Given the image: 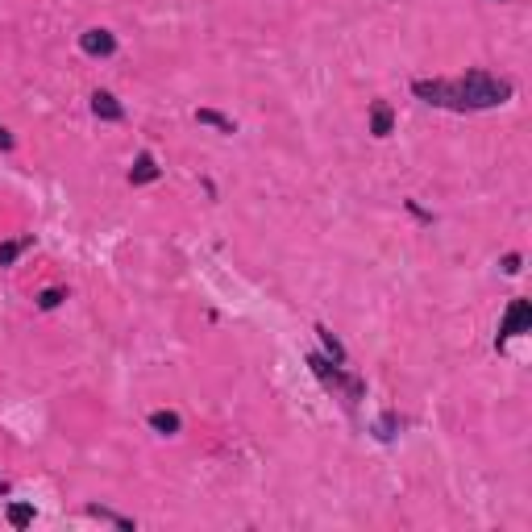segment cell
Instances as JSON below:
<instances>
[{
    "mask_svg": "<svg viewBox=\"0 0 532 532\" xmlns=\"http://www.w3.org/2000/svg\"><path fill=\"white\" fill-rule=\"evenodd\" d=\"M411 92L424 100V104H433V108H454V113H466L458 83H445V79H416V83H411Z\"/></svg>",
    "mask_w": 532,
    "mask_h": 532,
    "instance_id": "obj_3",
    "label": "cell"
},
{
    "mask_svg": "<svg viewBox=\"0 0 532 532\" xmlns=\"http://www.w3.org/2000/svg\"><path fill=\"white\" fill-rule=\"evenodd\" d=\"M391 129H395L391 104L387 100H374V104H370V133H374V138H391Z\"/></svg>",
    "mask_w": 532,
    "mask_h": 532,
    "instance_id": "obj_6",
    "label": "cell"
},
{
    "mask_svg": "<svg viewBox=\"0 0 532 532\" xmlns=\"http://www.w3.org/2000/svg\"><path fill=\"white\" fill-rule=\"evenodd\" d=\"M316 337H320V345H324V354L333 358L337 366H345V349H341V341L333 337V329H324V324H316Z\"/></svg>",
    "mask_w": 532,
    "mask_h": 532,
    "instance_id": "obj_11",
    "label": "cell"
},
{
    "mask_svg": "<svg viewBox=\"0 0 532 532\" xmlns=\"http://www.w3.org/2000/svg\"><path fill=\"white\" fill-rule=\"evenodd\" d=\"M308 366L316 370V379L324 383L329 391H345V404H358L366 395L362 379H354V374H345V370H337V362H329V358H320V354H312L308 358Z\"/></svg>",
    "mask_w": 532,
    "mask_h": 532,
    "instance_id": "obj_2",
    "label": "cell"
},
{
    "mask_svg": "<svg viewBox=\"0 0 532 532\" xmlns=\"http://www.w3.org/2000/svg\"><path fill=\"white\" fill-rule=\"evenodd\" d=\"M4 516H9L13 528H29V524H34V508H29V503H9Z\"/></svg>",
    "mask_w": 532,
    "mask_h": 532,
    "instance_id": "obj_12",
    "label": "cell"
},
{
    "mask_svg": "<svg viewBox=\"0 0 532 532\" xmlns=\"http://www.w3.org/2000/svg\"><path fill=\"white\" fill-rule=\"evenodd\" d=\"M92 113H96L100 121H121L125 117L121 100L113 96V92H96V96H92Z\"/></svg>",
    "mask_w": 532,
    "mask_h": 532,
    "instance_id": "obj_7",
    "label": "cell"
},
{
    "mask_svg": "<svg viewBox=\"0 0 532 532\" xmlns=\"http://www.w3.org/2000/svg\"><path fill=\"white\" fill-rule=\"evenodd\" d=\"M458 92L466 108H499V104L511 100V79H499L491 71H466Z\"/></svg>",
    "mask_w": 532,
    "mask_h": 532,
    "instance_id": "obj_1",
    "label": "cell"
},
{
    "mask_svg": "<svg viewBox=\"0 0 532 532\" xmlns=\"http://www.w3.org/2000/svg\"><path fill=\"white\" fill-rule=\"evenodd\" d=\"M88 516H96V520H108V524H117V528L133 532V520H125V516H117V511H108V508H88Z\"/></svg>",
    "mask_w": 532,
    "mask_h": 532,
    "instance_id": "obj_13",
    "label": "cell"
},
{
    "mask_svg": "<svg viewBox=\"0 0 532 532\" xmlns=\"http://www.w3.org/2000/svg\"><path fill=\"white\" fill-rule=\"evenodd\" d=\"M154 179H158V163H154V154H138L133 167H129V183H154Z\"/></svg>",
    "mask_w": 532,
    "mask_h": 532,
    "instance_id": "obj_8",
    "label": "cell"
},
{
    "mask_svg": "<svg viewBox=\"0 0 532 532\" xmlns=\"http://www.w3.org/2000/svg\"><path fill=\"white\" fill-rule=\"evenodd\" d=\"M79 50L92 54V58H108V54L117 50V38H113L108 29H83V34H79Z\"/></svg>",
    "mask_w": 532,
    "mask_h": 532,
    "instance_id": "obj_4",
    "label": "cell"
},
{
    "mask_svg": "<svg viewBox=\"0 0 532 532\" xmlns=\"http://www.w3.org/2000/svg\"><path fill=\"white\" fill-rule=\"evenodd\" d=\"M528 320H532L528 300H511L508 316H503V324H499V341H508V337H516V333H524V329H528Z\"/></svg>",
    "mask_w": 532,
    "mask_h": 532,
    "instance_id": "obj_5",
    "label": "cell"
},
{
    "mask_svg": "<svg viewBox=\"0 0 532 532\" xmlns=\"http://www.w3.org/2000/svg\"><path fill=\"white\" fill-rule=\"evenodd\" d=\"M503 270H508V275H520V254H508V258H503Z\"/></svg>",
    "mask_w": 532,
    "mask_h": 532,
    "instance_id": "obj_17",
    "label": "cell"
},
{
    "mask_svg": "<svg viewBox=\"0 0 532 532\" xmlns=\"http://www.w3.org/2000/svg\"><path fill=\"white\" fill-rule=\"evenodd\" d=\"M0 150H13V133H9L4 125H0Z\"/></svg>",
    "mask_w": 532,
    "mask_h": 532,
    "instance_id": "obj_18",
    "label": "cell"
},
{
    "mask_svg": "<svg viewBox=\"0 0 532 532\" xmlns=\"http://www.w3.org/2000/svg\"><path fill=\"white\" fill-rule=\"evenodd\" d=\"M379 436H383V441L395 436V416H383V420H379Z\"/></svg>",
    "mask_w": 532,
    "mask_h": 532,
    "instance_id": "obj_16",
    "label": "cell"
},
{
    "mask_svg": "<svg viewBox=\"0 0 532 532\" xmlns=\"http://www.w3.org/2000/svg\"><path fill=\"white\" fill-rule=\"evenodd\" d=\"M0 495H4V483H0Z\"/></svg>",
    "mask_w": 532,
    "mask_h": 532,
    "instance_id": "obj_19",
    "label": "cell"
},
{
    "mask_svg": "<svg viewBox=\"0 0 532 532\" xmlns=\"http://www.w3.org/2000/svg\"><path fill=\"white\" fill-rule=\"evenodd\" d=\"M150 429L163 436H175L179 429H183V420L175 416V411H150Z\"/></svg>",
    "mask_w": 532,
    "mask_h": 532,
    "instance_id": "obj_9",
    "label": "cell"
},
{
    "mask_svg": "<svg viewBox=\"0 0 532 532\" xmlns=\"http://www.w3.org/2000/svg\"><path fill=\"white\" fill-rule=\"evenodd\" d=\"M63 300H67V291H63V287H46L42 295H38V308H42V312H50V308H58Z\"/></svg>",
    "mask_w": 532,
    "mask_h": 532,
    "instance_id": "obj_14",
    "label": "cell"
},
{
    "mask_svg": "<svg viewBox=\"0 0 532 532\" xmlns=\"http://www.w3.org/2000/svg\"><path fill=\"white\" fill-rule=\"evenodd\" d=\"M195 121H200V125H213V129H220V133H237V125L229 121L225 113H217V108H200V113H195Z\"/></svg>",
    "mask_w": 532,
    "mask_h": 532,
    "instance_id": "obj_10",
    "label": "cell"
},
{
    "mask_svg": "<svg viewBox=\"0 0 532 532\" xmlns=\"http://www.w3.org/2000/svg\"><path fill=\"white\" fill-rule=\"evenodd\" d=\"M21 250H25V242H4L0 245V266H13L21 258Z\"/></svg>",
    "mask_w": 532,
    "mask_h": 532,
    "instance_id": "obj_15",
    "label": "cell"
}]
</instances>
